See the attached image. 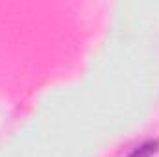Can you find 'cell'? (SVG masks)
<instances>
[{
	"label": "cell",
	"instance_id": "1",
	"mask_svg": "<svg viewBox=\"0 0 159 157\" xmlns=\"http://www.w3.org/2000/svg\"><path fill=\"white\" fill-rule=\"evenodd\" d=\"M159 152V139H150L144 141L143 144H139L137 148H133L128 157H152Z\"/></svg>",
	"mask_w": 159,
	"mask_h": 157
}]
</instances>
